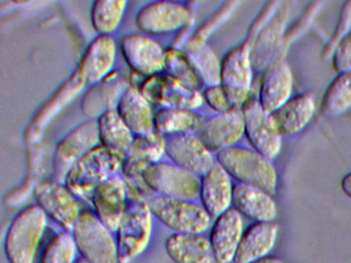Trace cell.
Listing matches in <instances>:
<instances>
[{
  "label": "cell",
  "mask_w": 351,
  "mask_h": 263,
  "mask_svg": "<svg viewBox=\"0 0 351 263\" xmlns=\"http://www.w3.org/2000/svg\"><path fill=\"white\" fill-rule=\"evenodd\" d=\"M235 183L252 185L275 195L278 186V173L273 160L250 146L237 145L215 154Z\"/></svg>",
  "instance_id": "cell-1"
},
{
  "label": "cell",
  "mask_w": 351,
  "mask_h": 263,
  "mask_svg": "<svg viewBox=\"0 0 351 263\" xmlns=\"http://www.w3.org/2000/svg\"><path fill=\"white\" fill-rule=\"evenodd\" d=\"M153 217L147 197L128 189L126 211L116 231L119 263H130L147 248L153 232Z\"/></svg>",
  "instance_id": "cell-2"
},
{
  "label": "cell",
  "mask_w": 351,
  "mask_h": 263,
  "mask_svg": "<svg viewBox=\"0 0 351 263\" xmlns=\"http://www.w3.org/2000/svg\"><path fill=\"white\" fill-rule=\"evenodd\" d=\"M48 216L40 205L18 212L8 228L3 249L9 263H34L46 231Z\"/></svg>",
  "instance_id": "cell-3"
},
{
  "label": "cell",
  "mask_w": 351,
  "mask_h": 263,
  "mask_svg": "<svg viewBox=\"0 0 351 263\" xmlns=\"http://www.w3.org/2000/svg\"><path fill=\"white\" fill-rule=\"evenodd\" d=\"M123 160L108 148L96 146L69 171L65 185L77 199L91 201L94 190L122 168Z\"/></svg>",
  "instance_id": "cell-4"
},
{
  "label": "cell",
  "mask_w": 351,
  "mask_h": 263,
  "mask_svg": "<svg viewBox=\"0 0 351 263\" xmlns=\"http://www.w3.org/2000/svg\"><path fill=\"white\" fill-rule=\"evenodd\" d=\"M154 217L173 234H204L213 218L201 203L186 199L152 195L147 199Z\"/></svg>",
  "instance_id": "cell-5"
},
{
  "label": "cell",
  "mask_w": 351,
  "mask_h": 263,
  "mask_svg": "<svg viewBox=\"0 0 351 263\" xmlns=\"http://www.w3.org/2000/svg\"><path fill=\"white\" fill-rule=\"evenodd\" d=\"M71 234L77 252L88 263H119L116 236L93 211L84 210Z\"/></svg>",
  "instance_id": "cell-6"
},
{
  "label": "cell",
  "mask_w": 351,
  "mask_h": 263,
  "mask_svg": "<svg viewBox=\"0 0 351 263\" xmlns=\"http://www.w3.org/2000/svg\"><path fill=\"white\" fill-rule=\"evenodd\" d=\"M254 72L250 45L245 40L221 59V86L233 108L241 109L254 95Z\"/></svg>",
  "instance_id": "cell-7"
},
{
  "label": "cell",
  "mask_w": 351,
  "mask_h": 263,
  "mask_svg": "<svg viewBox=\"0 0 351 263\" xmlns=\"http://www.w3.org/2000/svg\"><path fill=\"white\" fill-rule=\"evenodd\" d=\"M241 110L248 146L274 162L282 150L285 138L279 131L273 113L263 108L254 94Z\"/></svg>",
  "instance_id": "cell-8"
},
{
  "label": "cell",
  "mask_w": 351,
  "mask_h": 263,
  "mask_svg": "<svg viewBox=\"0 0 351 263\" xmlns=\"http://www.w3.org/2000/svg\"><path fill=\"white\" fill-rule=\"evenodd\" d=\"M193 8L178 1H153L137 12L135 24L143 34L149 36L171 34L193 26Z\"/></svg>",
  "instance_id": "cell-9"
},
{
  "label": "cell",
  "mask_w": 351,
  "mask_h": 263,
  "mask_svg": "<svg viewBox=\"0 0 351 263\" xmlns=\"http://www.w3.org/2000/svg\"><path fill=\"white\" fill-rule=\"evenodd\" d=\"M143 181L151 192L160 197L195 201L200 193V177L173 162L152 164L143 174Z\"/></svg>",
  "instance_id": "cell-10"
},
{
  "label": "cell",
  "mask_w": 351,
  "mask_h": 263,
  "mask_svg": "<svg viewBox=\"0 0 351 263\" xmlns=\"http://www.w3.org/2000/svg\"><path fill=\"white\" fill-rule=\"evenodd\" d=\"M137 88L153 106L196 111L204 104L201 90L190 88L166 74L145 77Z\"/></svg>",
  "instance_id": "cell-11"
},
{
  "label": "cell",
  "mask_w": 351,
  "mask_h": 263,
  "mask_svg": "<svg viewBox=\"0 0 351 263\" xmlns=\"http://www.w3.org/2000/svg\"><path fill=\"white\" fill-rule=\"evenodd\" d=\"M34 199L48 218L64 231L73 232L84 210L80 199L64 182L49 180L40 183L34 190Z\"/></svg>",
  "instance_id": "cell-12"
},
{
  "label": "cell",
  "mask_w": 351,
  "mask_h": 263,
  "mask_svg": "<svg viewBox=\"0 0 351 263\" xmlns=\"http://www.w3.org/2000/svg\"><path fill=\"white\" fill-rule=\"evenodd\" d=\"M100 145L97 119L84 121L60 140L53 155L54 180L64 182L73 166L88 152Z\"/></svg>",
  "instance_id": "cell-13"
},
{
  "label": "cell",
  "mask_w": 351,
  "mask_h": 263,
  "mask_svg": "<svg viewBox=\"0 0 351 263\" xmlns=\"http://www.w3.org/2000/svg\"><path fill=\"white\" fill-rule=\"evenodd\" d=\"M293 2H281L278 12L270 23L250 43L254 71L263 72L270 64L283 57V41L291 25Z\"/></svg>",
  "instance_id": "cell-14"
},
{
  "label": "cell",
  "mask_w": 351,
  "mask_h": 263,
  "mask_svg": "<svg viewBox=\"0 0 351 263\" xmlns=\"http://www.w3.org/2000/svg\"><path fill=\"white\" fill-rule=\"evenodd\" d=\"M120 49L133 73L143 77L164 72L165 51L154 37L143 33H133L122 37Z\"/></svg>",
  "instance_id": "cell-15"
},
{
  "label": "cell",
  "mask_w": 351,
  "mask_h": 263,
  "mask_svg": "<svg viewBox=\"0 0 351 263\" xmlns=\"http://www.w3.org/2000/svg\"><path fill=\"white\" fill-rule=\"evenodd\" d=\"M198 136L204 145L215 154L239 145L240 142L245 139L241 109L234 108L204 119Z\"/></svg>",
  "instance_id": "cell-16"
},
{
  "label": "cell",
  "mask_w": 351,
  "mask_h": 263,
  "mask_svg": "<svg viewBox=\"0 0 351 263\" xmlns=\"http://www.w3.org/2000/svg\"><path fill=\"white\" fill-rule=\"evenodd\" d=\"M166 155L176 166L199 177L217 164L215 154L204 145L196 133L166 138Z\"/></svg>",
  "instance_id": "cell-17"
},
{
  "label": "cell",
  "mask_w": 351,
  "mask_h": 263,
  "mask_svg": "<svg viewBox=\"0 0 351 263\" xmlns=\"http://www.w3.org/2000/svg\"><path fill=\"white\" fill-rule=\"evenodd\" d=\"M93 212L98 219L116 232L128 203V188L124 177L114 175L102 182L91 197Z\"/></svg>",
  "instance_id": "cell-18"
},
{
  "label": "cell",
  "mask_w": 351,
  "mask_h": 263,
  "mask_svg": "<svg viewBox=\"0 0 351 263\" xmlns=\"http://www.w3.org/2000/svg\"><path fill=\"white\" fill-rule=\"evenodd\" d=\"M293 74L285 58H280L262 72L258 102L268 112L274 113L293 96Z\"/></svg>",
  "instance_id": "cell-19"
},
{
  "label": "cell",
  "mask_w": 351,
  "mask_h": 263,
  "mask_svg": "<svg viewBox=\"0 0 351 263\" xmlns=\"http://www.w3.org/2000/svg\"><path fill=\"white\" fill-rule=\"evenodd\" d=\"M244 230L243 216L233 208L213 219L208 238L215 262H233Z\"/></svg>",
  "instance_id": "cell-20"
},
{
  "label": "cell",
  "mask_w": 351,
  "mask_h": 263,
  "mask_svg": "<svg viewBox=\"0 0 351 263\" xmlns=\"http://www.w3.org/2000/svg\"><path fill=\"white\" fill-rule=\"evenodd\" d=\"M117 45L110 35H98L88 45L80 63V76L85 84L95 86L112 73Z\"/></svg>",
  "instance_id": "cell-21"
},
{
  "label": "cell",
  "mask_w": 351,
  "mask_h": 263,
  "mask_svg": "<svg viewBox=\"0 0 351 263\" xmlns=\"http://www.w3.org/2000/svg\"><path fill=\"white\" fill-rule=\"evenodd\" d=\"M200 178L199 199L213 219L232 209L235 181L221 164L217 162Z\"/></svg>",
  "instance_id": "cell-22"
},
{
  "label": "cell",
  "mask_w": 351,
  "mask_h": 263,
  "mask_svg": "<svg viewBox=\"0 0 351 263\" xmlns=\"http://www.w3.org/2000/svg\"><path fill=\"white\" fill-rule=\"evenodd\" d=\"M232 208L250 221L274 222L278 214L274 195L252 185L235 183Z\"/></svg>",
  "instance_id": "cell-23"
},
{
  "label": "cell",
  "mask_w": 351,
  "mask_h": 263,
  "mask_svg": "<svg viewBox=\"0 0 351 263\" xmlns=\"http://www.w3.org/2000/svg\"><path fill=\"white\" fill-rule=\"evenodd\" d=\"M316 112V99L313 92L293 95L282 107L273 113L283 138L293 137L309 125Z\"/></svg>",
  "instance_id": "cell-24"
},
{
  "label": "cell",
  "mask_w": 351,
  "mask_h": 263,
  "mask_svg": "<svg viewBox=\"0 0 351 263\" xmlns=\"http://www.w3.org/2000/svg\"><path fill=\"white\" fill-rule=\"evenodd\" d=\"M121 118L128 125L134 136H147L155 133V116L153 105L130 86L121 97L116 107Z\"/></svg>",
  "instance_id": "cell-25"
},
{
  "label": "cell",
  "mask_w": 351,
  "mask_h": 263,
  "mask_svg": "<svg viewBox=\"0 0 351 263\" xmlns=\"http://www.w3.org/2000/svg\"><path fill=\"white\" fill-rule=\"evenodd\" d=\"M276 222H256L244 230L234 263H250L269 256L278 236Z\"/></svg>",
  "instance_id": "cell-26"
},
{
  "label": "cell",
  "mask_w": 351,
  "mask_h": 263,
  "mask_svg": "<svg viewBox=\"0 0 351 263\" xmlns=\"http://www.w3.org/2000/svg\"><path fill=\"white\" fill-rule=\"evenodd\" d=\"M165 251L174 263H217L210 240L203 234H172Z\"/></svg>",
  "instance_id": "cell-27"
},
{
  "label": "cell",
  "mask_w": 351,
  "mask_h": 263,
  "mask_svg": "<svg viewBox=\"0 0 351 263\" xmlns=\"http://www.w3.org/2000/svg\"><path fill=\"white\" fill-rule=\"evenodd\" d=\"M118 73L112 72L108 77L95 84L82 101V109L89 116H100L110 109H116L121 97L130 84Z\"/></svg>",
  "instance_id": "cell-28"
},
{
  "label": "cell",
  "mask_w": 351,
  "mask_h": 263,
  "mask_svg": "<svg viewBox=\"0 0 351 263\" xmlns=\"http://www.w3.org/2000/svg\"><path fill=\"white\" fill-rule=\"evenodd\" d=\"M97 125L100 145L123 158L130 153L135 136L116 109L102 113L97 118Z\"/></svg>",
  "instance_id": "cell-29"
},
{
  "label": "cell",
  "mask_w": 351,
  "mask_h": 263,
  "mask_svg": "<svg viewBox=\"0 0 351 263\" xmlns=\"http://www.w3.org/2000/svg\"><path fill=\"white\" fill-rule=\"evenodd\" d=\"M204 117L188 109L161 108L156 112L155 129L163 137L199 132Z\"/></svg>",
  "instance_id": "cell-30"
},
{
  "label": "cell",
  "mask_w": 351,
  "mask_h": 263,
  "mask_svg": "<svg viewBox=\"0 0 351 263\" xmlns=\"http://www.w3.org/2000/svg\"><path fill=\"white\" fill-rule=\"evenodd\" d=\"M320 109L328 118H338L351 110V71L337 73L324 92Z\"/></svg>",
  "instance_id": "cell-31"
},
{
  "label": "cell",
  "mask_w": 351,
  "mask_h": 263,
  "mask_svg": "<svg viewBox=\"0 0 351 263\" xmlns=\"http://www.w3.org/2000/svg\"><path fill=\"white\" fill-rule=\"evenodd\" d=\"M184 53L188 55L203 86L207 88L221 84V60L207 43L186 45Z\"/></svg>",
  "instance_id": "cell-32"
},
{
  "label": "cell",
  "mask_w": 351,
  "mask_h": 263,
  "mask_svg": "<svg viewBox=\"0 0 351 263\" xmlns=\"http://www.w3.org/2000/svg\"><path fill=\"white\" fill-rule=\"evenodd\" d=\"M126 0H96L91 8V23L99 35H110L122 23L126 12Z\"/></svg>",
  "instance_id": "cell-33"
},
{
  "label": "cell",
  "mask_w": 351,
  "mask_h": 263,
  "mask_svg": "<svg viewBox=\"0 0 351 263\" xmlns=\"http://www.w3.org/2000/svg\"><path fill=\"white\" fill-rule=\"evenodd\" d=\"M164 73L195 90L203 86L186 53L176 47L166 49Z\"/></svg>",
  "instance_id": "cell-34"
},
{
  "label": "cell",
  "mask_w": 351,
  "mask_h": 263,
  "mask_svg": "<svg viewBox=\"0 0 351 263\" xmlns=\"http://www.w3.org/2000/svg\"><path fill=\"white\" fill-rule=\"evenodd\" d=\"M77 253L73 234L58 232L47 242L38 263H75Z\"/></svg>",
  "instance_id": "cell-35"
},
{
  "label": "cell",
  "mask_w": 351,
  "mask_h": 263,
  "mask_svg": "<svg viewBox=\"0 0 351 263\" xmlns=\"http://www.w3.org/2000/svg\"><path fill=\"white\" fill-rule=\"evenodd\" d=\"M164 154H166V138L155 132L151 135L135 136L128 155L136 156L154 164L159 162Z\"/></svg>",
  "instance_id": "cell-36"
},
{
  "label": "cell",
  "mask_w": 351,
  "mask_h": 263,
  "mask_svg": "<svg viewBox=\"0 0 351 263\" xmlns=\"http://www.w3.org/2000/svg\"><path fill=\"white\" fill-rule=\"evenodd\" d=\"M324 4V2L322 1L311 2V3L308 4L307 8L304 10L302 14H300L298 18H295L289 25L287 34H285V41H283V57L285 58L291 45H293L295 41L299 40L302 36L307 33L314 21H315L316 16L322 10Z\"/></svg>",
  "instance_id": "cell-37"
},
{
  "label": "cell",
  "mask_w": 351,
  "mask_h": 263,
  "mask_svg": "<svg viewBox=\"0 0 351 263\" xmlns=\"http://www.w3.org/2000/svg\"><path fill=\"white\" fill-rule=\"evenodd\" d=\"M241 2L228 1L217 10L196 32L192 37L186 41V45H199L207 43L206 40L215 31H217L223 23L227 22L234 12L237 10L238 6Z\"/></svg>",
  "instance_id": "cell-38"
},
{
  "label": "cell",
  "mask_w": 351,
  "mask_h": 263,
  "mask_svg": "<svg viewBox=\"0 0 351 263\" xmlns=\"http://www.w3.org/2000/svg\"><path fill=\"white\" fill-rule=\"evenodd\" d=\"M351 1H346L343 4L340 16L337 23L336 29L332 33L328 42L322 51V59H332L335 49L341 40L351 31Z\"/></svg>",
  "instance_id": "cell-39"
},
{
  "label": "cell",
  "mask_w": 351,
  "mask_h": 263,
  "mask_svg": "<svg viewBox=\"0 0 351 263\" xmlns=\"http://www.w3.org/2000/svg\"><path fill=\"white\" fill-rule=\"evenodd\" d=\"M280 1H268L264 4L258 16L254 18L248 28L247 34H246L245 41L250 45L256 37L260 34L261 31L269 24L274 18L275 14L278 12L280 8Z\"/></svg>",
  "instance_id": "cell-40"
},
{
  "label": "cell",
  "mask_w": 351,
  "mask_h": 263,
  "mask_svg": "<svg viewBox=\"0 0 351 263\" xmlns=\"http://www.w3.org/2000/svg\"><path fill=\"white\" fill-rule=\"evenodd\" d=\"M202 95L205 104L211 110L215 111V114L228 112L234 109L221 84L207 86L204 90H202Z\"/></svg>",
  "instance_id": "cell-41"
},
{
  "label": "cell",
  "mask_w": 351,
  "mask_h": 263,
  "mask_svg": "<svg viewBox=\"0 0 351 263\" xmlns=\"http://www.w3.org/2000/svg\"><path fill=\"white\" fill-rule=\"evenodd\" d=\"M330 61L337 73L351 71V31L337 45Z\"/></svg>",
  "instance_id": "cell-42"
},
{
  "label": "cell",
  "mask_w": 351,
  "mask_h": 263,
  "mask_svg": "<svg viewBox=\"0 0 351 263\" xmlns=\"http://www.w3.org/2000/svg\"><path fill=\"white\" fill-rule=\"evenodd\" d=\"M341 189L348 199H351V172L347 173L341 180Z\"/></svg>",
  "instance_id": "cell-43"
},
{
  "label": "cell",
  "mask_w": 351,
  "mask_h": 263,
  "mask_svg": "<svg viewBox=\"0 0 351 263\" xmlns=\"http://www.w3.org/2000/svg\"><path fill=\"white\" fill-rule=\"evenodd\" d=\"M250 263H287L285 261H283L282 259L277 258V257L273 256H267L264 257V258L258 259V260L254 261V262Z\"/></svg>",
  "instance_id": "cell-44"
},
{
  "label": "cell",
  "mask_w": 351,
  "mask_h": 263,
  "mask_svg": "<svg viewBox=\"0 0 351 263\" xmlns=\"http://www.w3.org/2000/svg\"><path fill=\"white\" fill-rule=\"evenodd\" d=\"M75 263H88L87 261L85 260V259L82 258V257H80V258L77 259V261H75Z\"/></svg>",
  "instance_id": "cell-45"
}]
</instances>
